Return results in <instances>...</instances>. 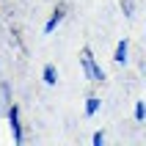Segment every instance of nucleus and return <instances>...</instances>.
Returning a JSON list of instances; mask_svg holds the SVG:
<instances>
[{
  "label": "nucleus",
  "mask_w": 146,
  "mask_h": 146,
  "mask_svg": "<svg viewBox=\"0 0 146 146\" xmlns=\"http://www.w3.org/2000/svg\"><path fill=\"white\" fill-rule=\"evenodd\" d=\"M83 69H86V74H88V80H94V83H102L105 80V72H102V66H97V61H94V52H91L88 47L83 50Z\"/></svg>",
  "instance_id": "nucleus-1"
},
{
  "label": "nucleus",
  "mask_w": 146,
  "mask_h": 146,
  "mask_svg": "<svg viewBox=\"0 0 146 146\" xmlns=\"http://www.w3.org/2000/svg\"><path fill=\"white\" fill-rule=\"evenodd\" d=\"M8 121H11V132H14V143H22V124H19V108L8 110Z\"/></svg>",
  "instance_id": "nucleus-2"
},
{
  "label": "nucleus",
  "mask_w": 146,
  "mask_h": 146,
  "mask_svg": "<svg viewBox=\"0 0 146 146\" xmlns=\"http://www.w3.org/2000/svg\"><path fill=\"white\" fill-rule=\"evenodd\" d=\"M66 8H69V6H66V3H58V8H55V11H52V17H50V22L44 25V33H52V31H55V28H58V25H61V19H64V17H66Z\"/></svg>",
  "instance_id": "nucleus-3"
},
{
  "label": "nucleus",
  "mask_w": 146,
  "mask_h": 146,
  "mask_svg": "<svg viewBox=\"0 0 146 146\" xmlns=\"http://www.w3.org/2000/svg\"><path fill=\"white\" fill-rule=\"evenodd\" d=\"M127 50H130V41L121 39L119 44H116V52H113V61H116V64H124V61H127Z\"/></svg>",
  "instance_id": "nucleus-4"
},
{
  "label": "nucleus",
  "mask_w": 146,
  "mask_h": 146,
  "mask_svg": "<svg viewBox=\"0 0 146 146\" xmlns=\"http://www.w3.org/2000/svg\"><path fill=\"white\" fill-rule=\"evenodd\" d=\"M44 83H47V86H55V83H58V74H55V66H52V64L44 66Z\"/></svg>",
  "instance_id": "nucleus-5"
},
{
  "label": "nucleus",
  "mask_w": 146,
  "mask_h": 146,
  "mask_svg": "<svg viewBox=\"0 0 146 146\" xmlns=\"http://www.w3.org/2000/svg\"><path fill=\"white\" fill-rule=\"evenodd\" d=\"M99 105H102L99 97H88V102H86V116H94V113L99 110Z\"/></svg>",
  "instance_id": "nucleus-6"
},
{
  "label": "nucleus",
  "mask_w": 146,
  "mask_h": 146,
  "mask_svg": "<svg viewBox=\"0 0 146 146\" xmlns=\"http://www.w3.org/2000/svg\"><path fill=\"white\" fill-rule=\"evenodd\" d=\"M146 119V102H138L135 105V121H143Z\"/></svg>",
  "instance_id": "nucleus-7"
},
{
  "label": "nucleus",
  "mask_w": 146,
  "mask_h": 146,
  "mask_svg": "<svg viewBox=\"0 0 146 146\" xmlns=\"http://www.w3.org/2000/svg\"><path fill=\"white\" fill-rule=\"evenodd\" d=\"M94 143L102 146V143H105V135H102V132H94Z\"/></svg>",
  "instance_id": "nucleus-8"
}]
</instances>
